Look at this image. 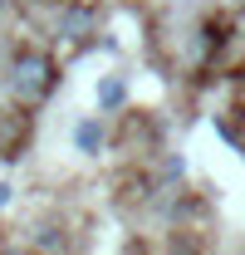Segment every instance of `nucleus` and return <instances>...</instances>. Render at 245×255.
Returning <instances> with one entry per match:
<instances>
[{
  "label": "nucleus",
  "instance_id": "7",
  "mask_svg": "<svg viewBox=\"0 0 245 255\" xmlns=\"http://www.w3.org/2000/svg\"><path fill=\"white\" fill-rule=\"evenodd\" d=\"M236 5H241V0H236Z\"/></svg>",
  "mask_w": 245,
  "mask_h": 255
},
{
  "label": "nucleus",
  "instance_id": "6",
  "mask_svg": "<svg viewBox=\"0 0 245 255\" xmlns=\"http://www.w3.org/2000/svg\"><path fill=\"white\" fill-rule=\"evenodd\" d=\"M0 10H5V0H0Z\"/></svg>",
  "mask_w": 245,
  "mask_h": 255
},
{
  "label": "nucleus",
  "instance_id": "3",
  "mask_svg": "<svg viewBox=\"0 0 245 255\" xmlns=\"http://www.w3.org/2000/svg\"><path fill=\"white\" fill-rule=\"evenodd\" d=\"M122 98V84H103V103H118Z\"/></svg>",
  "mask_w": 245,
  "mask_h": 255
},
{
  "label": "nucleus",
  "instance_id": "4",
  "mask_svg": "<svg viewBox=\"0 0 245 255\" xmlns=\"http://www.w3.org/2000/svg\"><path fill=\"white\" fill-rule=\"evenodd\" d=\"M5 201H10V187H0V206H5Z\"/></svg>",
  "mask_w": 245,
  "mask_h": 255
},
{
  "label": "nucleus",
  "instance_id": "5",
  "mask_svg": "<svg viewBox=\"0 0 245 255\" xmlns=\"http://www.w3.org/2000/svg\"><path fill=\"white\" fill-rule=\"evenodd\" d=\"M241 123H245V108H241Z\"/></svg>",
  "mask_w": 245,
  "mask_h": 255
},
{
  "label": "nucleus",
  "instance_id": "1",
  "mask_svg": "<svg viewBox=\"0 0 245 255\" xmlns=\"http://www.w3.org/2000/svg\"><path fill=\"white\" fill-rule=\"evenodd\" d=\"M54 59L44 54V49H20L15 59H10V94L20 98L25 108L34 103H44V98L54 94Z\"/></svg>",
  "mask_w": 245,
  "mask_h": 255
},
{
  "label": "nucleus",
  "instance_id": "2",
  "mask_svg": "<svg viewBox=\"0 0 245 255\" xmlns=\"http://www.w3.org/2000/svg\"><path fill=\"white\" fill-rule=\"evenodd\" d=\"M79 142H84V147L93 152V147H98V128H93V123H84V128H79Z\"/></svg>",
  "mask_w": 245,
  "mask_h": 255
}]
</instances>
